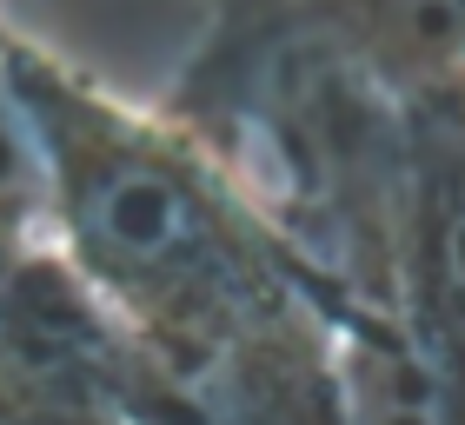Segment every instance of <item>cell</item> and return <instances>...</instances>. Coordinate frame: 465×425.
I'll use <instances>...</instances> for the list:
<instances>
[{"label": "cell", "instance_id": "1", "mask_svg": "<svg viewBox=\"0 0 465 425\" xmlns=\"http://www.w3.org/2000/svg\"><path fill=\"white\" fill-rule=\"evenodd\" d=\"M7 80L40 153V232L153 372L332 366L340 312L240 180L166 114L7 27Z\"/></svg>", "mask_w": 465, "mask_h": 425}, {"label": "cell", "instance_id": "2", "mask_svg": "<svg viewBox=\"0 0 465 425\" xmlns=\"http://www.w3.org/2000/svg\"><path fill=\"white\" fill-rule=\"evenodd\" d=\"M160 106L240 180L332 312L399 319L412 74L346 0H213Z\"/></svg>", "mask_w": 465, "mask_h": 425}, {"label": "cell", "instance_id": "3", "mask_svg": "<svg viewBox=\"0 0 465 425\" xmlns=\"http://www.w3.org/2000/svg\"><path fill=\"white\" fill-rule=\"evenodd\" d=\"M146 359L47 232L0 280V425H140Z\"/></svg>", "mask_w": 465, "mask_h": 425}, {"label": "cell", "instance_id": "4", "mask_svg": "<svg viewBox=\"0 0 465 425\" xmlns=\"http://www.w3.org/2000/svg\"><path fill=\"white\" fill-rule=\"evenodd\" d=\"M392 312L465 386V67L412 80V160Z\"/></svg>", "mask_w": 465, "mask_h": 425}, {"label": "cell", "instance_id": "5", "mask_svg": "<svg viewBox=\"0 0 465 425\" xmlns=\"http://www.w3.org/2000/svg\"><path fill=\"white\" fill-rule=\"evenodd\" d=\"M340 425H465V386L386 312L332 326Z\"/></svg>", "mask_w": 465, "mask_h": 425}, {"label": "cell", "instance_id": "6", "mask_svg": "<svg viewBox=\"0 0 465 425\" xmlns=\"http://www.w3.org/2000/svg\"><path fill=\"white\" fill-rule=\"evenodd\" d=\"M0 220L40 232V153L20 120L14 80H7V20H0Z\"/></svg>", "mask_w": 465, "mask_h": 425}, {"label": "cell", "instance_id": "7", "mask_svg": "<svg viewBox=\"0 0 465 425\" xmlns=\"http://www.w3.org/2000/svg\"><path fill=\"white\" fill-rule=\"evenodd\" d=\"M20 240H34V226H7V220H0V280H7V266H14Z\"/></svg>", "mask_w": 465, "mask_h": 425}]
</instances>
